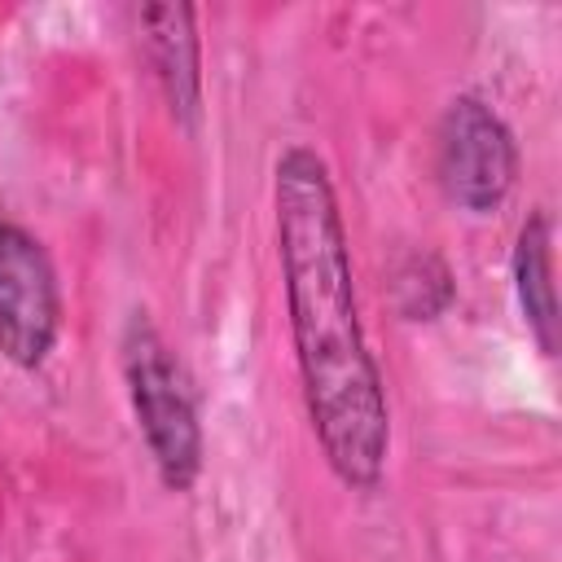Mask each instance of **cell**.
Returning <instances> with one entry per match:
<instances>
[{
  "label": "cell",
  "instance_id": "cell-1",
  "mask_svg": "<svg viewBox=\"0 0 562 562\" xmlns=\"http://www.w3.org/2000/svg\"><path fill=\"white\" fill-rule=\"evenodd\" d=\"M272 202L281 285L312 430L329 470L347 487H378L391 452V413L356 307L351 250L334 180L312 145L281 149Z\"/></svg>",
  "mask_w": 562,
  "mask_h": 562
},
{
  "label": "cell",
  "instance_id": "cell-2",
  "mask_svg": "<svg viewBox=\"0 0 562 562\" xmlns=\"http://www.w3.org/2000/svg\"><path fill=\"white\" fill-rule=\"evenodd\" d=\"M127 400L145 448L158 465V479L171 492H189L202 474V422L184 364L149 321V312H132L119 342Z\"/></svg>",
  "mask_w": 562,
  "mask_h": 562
},
{
  "label": "cell",
  "instance_id": "cell-3",
  "mask_svg": "<svg viewBox=\"0 0 562 562\" xmlns=\"http://www.w3.org/2000/svg\"><path fill=\"white\" fill-rule=\"evenodd\" d=\"M518 176V145L509 123L474 92L448 101L439 119V184L448 202L470 215H492Z\"/></svg>",
  "mask_w": 562,
  "mask_h": 562
},
{
  "label": "cell",
  "instance_id": "cell-4",
  "mask_svg": "<svg viewBox=\"0 0 562 562\" xmlns=\"http://www.w3.org/2000/svg\"><path fill=\"white\" fill-rule=\"evenodd\" d=\"M61 334V290L44 241L0 215V351L18 369H40Z\"/></svg>",
  "mask_w": 562,
  "mask_h": 562
},
{
  "label": "cell",
  "instance_id": "cell-5",
  "mask_svg": "<svg viewBox=\"0 0 562 562\" xmlns=\"http://www.w3.org/2000/svg\"><path fill=\"white\" fill-rule=\"evenodd\" d=\"M189 4H145L140 9V44L154 66V79L176 119L193 123L202 105V48Z\"/></svg>",
  "mask_w": 562,
  "mask_h": 562
},
{
  "label": "cell",
  "instance_id": "cell-6",
  "mask_svg": "<svg viewBox=\"0 0 562 562\" xmlns=\"http://www.w3.org/2000/svg\"><path fill=\"white\" fill-rule=\"evenodd\" d=\"M514 290L527 329L536 334L540 351H558V294H553V224L544 211H531L518 228L514 246Z\"/></svg>",
  "mask_w": 562,
  "mask_h": 562
},
{
  "label": "cell",
  "instance_id": "cell-7",
  "mask_svg": "<svg viewBox=\"0 0 562 562\" xmlns=\"http://www.w3.org/2000/svg\"><path fill=\"white\" fill-rule=\"evenodd\" d=\"M426 290H435L439 299H452V277H448V268H443V259H435V255H408V263L400 268V277H395V294H400V312L404 316H413V321H430L435 316V307H430V299H426Z\"/></svg>",
  "mask_w": 562,
  "mask_h": 562
}]
</instances>
